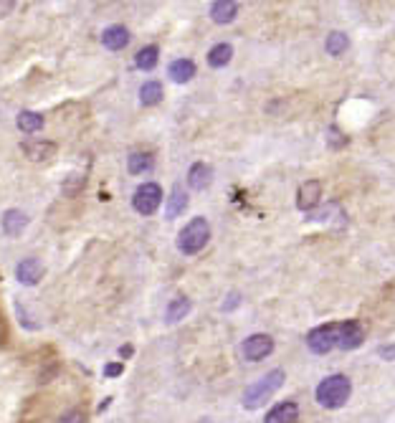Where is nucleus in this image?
<instances>
[{
    "label": "nucleus",
    "mask_w": 395,
    "mask_h": 423,
    "mask_svg": "<svg viewBox=\"0 0 395 423\" xmlns=\"http://www.w3.org/2000/svg\"><path fill=\"white\" fill-rule=\"evenodd\" d=\"M286 380V373L281 370V367H277V370H269V373L264 375V378H259V380H253V385H249V388L244 390V408L246 411H253V408H261L266 400L277 393L281 385H284Z\"/></svg>",
    "instance_id": "obj_1"
},
{
    "label": "nucleus",
    "mask_w": 395,
    "mask_h": 423,
    "mask_svg": "<svg viewBox=\"0 0 395 423\" xmlns=\"http://www.w3.org/2000/svg\"><path fill=\"white\" fill-rule=\"evenodd\" d=\"M208 241H210L208 218L195 216L190 223H186L180 228V233H177V249H180V254H186V256H195V254H201L208 246Z\"/></svg>",
    "instance_id": "obj_2"
},
{
    "label": "nucleus",
    "mask_w": 395,
    "mask_h": 423,
    "mask_svg": "<svg viewBox=\"0 0 395 423\" xmlns=\"http://www.w3.org/2000/svg\"><path fill=\"white\" fill-rule=\"evenodd\" d=\"M350 393H353V383L347 375H329L317 385V403L322 408H342L350 400Z\"/></svg>",
    "instance_id": "obj_3"
},
{
    "label": "nucleus",
    "mask_w": 395,
    "mask_h": 423,
    "mask_svg": "<svg viewBox=\"0 0 395 423\" xmlns=\"http://www.w3.org/2000/svg\"><path fill=\"white\" fill-rule=\"evenodd\" d=\"M162 203V188L157 183H142L132 195V208L140 216H152Z\"/></svg>",
    "instance_id": "obj_4"
},
{
    "label": "nucleus",
    "mask_w": 395,
    "mask_h": 423,
    "mask_svg": "<svg viewBox=\"0 0 395 423\" xmlns=\"http://www.w3.org/2000/svg\"><path fill=\"white\" fill-rule=\"evenodd\" d=\"M337 340V324H322L317 330H311L307 335V348L314 352V355H327L329 350L335 348Z\"/></svg>",
    "instance_id": "obj_5"
},
{
    "label": "nucleus",
    "mask_w": 395,
    "mask_h": 423,
    "mask_svg": "<svg viewBox=\"0 0 395 423\" xmlns=\"http://www.w3.org/2000/svg\"><path fill=\"white\" fill-rule=\"evenodd\" d=\"M241 352H244L249 363H259V360H264V357H269L274 352V340L269 335H251V337L244 340Z\"/></svg>",
    "instance_id": "obj_6"
},
{
    "label": "nucleus",
    "mask_w": 395,
    "mask_h": 423,
    "mask_svg": "<svg viewBox=\"0 0 395 423\" xmlns=\"http://www.w3.org/2000/svg\"><path fill=\"white\" fill-rule=\"evenodd\" d=\"M362 340H365V330H362L360 322H355V319H347V322L337 324V340H335L337 348L355 350V348H360Z\"/></svg>",
    "instance_id": "obj_7"
},
{
    "label": "nucleus",
    "mask_w": 395,
    "mask_h": 423,
    "mask_svg": "<svg viewBox=\"0 0 395 423\" xmlns=\"http://www.w3.org/2000/svg\"><path fill=\"white\" fill-rule=\"evenodd\" d=\"M43 274H46V266H43L41 258H36V256L23 258V261H18V266H16V279L23 284V287H36V284L43 279Z\"/></svg>",
    "instance_id": "obj_8"
},
{
    "label": "nucleus",
    "mask_w": 395,
    "mask_h": 423,
    "mask_svg": "<svg viewBox=\"0 0 395 423\" xmlns=\"http://www.w3.org/2000/svg\"><path fill=\"white\" fill-rule=\"evenodd\" d=\"M28 213L25 210H21V208H10V210H5L3 213V221H0V226H3V233L5 236H10V239H18L21 233L28 228Z\"/></svg>",
    "instance_id": "obj_9"
},
{
    "label": "nucleus",
    "mask_w": 395,
    "mask_h": 423,
    "mask_svg": "<svg viewBox=\"0 0 395 423\" xmlns=\"http://www.w3.org/2000/svg\"><path fill=\"white\" fill-rule=\"evenodd\" d=\"M21 152H23L31 162H46V160H51L56 155V145L49 140H31V142H23V145H21Z\"/></svg>",
    "instance_id": "obj_10"
},
{
    "label": "nucleus",
    "mask_w": 395,
    "mask_h": 423,
    "mask_svg": "<svg viewBox=\"0 0 395 423\" xmlns=\"http://www.w3.org/2000/svg\"><path fill=\"white\" fill-rule=\"evenodd\" d=\"M320 198H322V183L320 180H307V183L299 185L296 208H299V210H311V208L320 203Z\"/></svg>",
    "instance_id": "obj_11"
},
{
    "label": "nucleus",
    "mask_w": 395,
    "mask_h": 423,
    "mask_svg": "<svg viewBox=\"0 0 395 423\" xmlns=\"http://www.w3.org/2000/svg\"><path fill=\"white\" fill-rule=\"evenodd\" d=\"M210 183H213V167L205 165V162H193L188 167V185L193 191H208Z\"/></svg>",
    "instance_id": "obj_12"
},
{
    "label": "nucleus",
    "mask_w": 395,
    "mask_h": 423,
    "mask_svg": "<svg viewBox=\"0 0 395 423\" xmlns=\"http://www.w3.org/2000/svg\"><path fill=\"white\" fill-rule=\"evenodd\" d=\"M296 418H299V406L294 400H281L266 413L264 423H294Z\"/></svg>",
    "instance_id": "obj_13"
},
{
    "label": "nucleus",
    "mask_w": 395,
    "mask_h": 423,
    "mask_svg": "<svg viewBox=\"0 0 395 423\" xmlns=\"http://www.w3.org/2000/svg\"><path fill=\"white\" fill-rule=\"evenodd\" d=\"M101 43H104V49H110V51L127 49V43H129V31H127L125 25H110V28L101 31Z\"/></svg>",
    "instance_id": "obj_14"
},
{
    "label": "nucleus",
    "mask_w": 395,
    "mask_h": 423,
    "mask_svg": "<svg viewBox=\"0 0 395 423\" xmlns=\"http://www.w3.org/2000/svg\"><path fill=\"white\" fill-rule=\"evenodd\" d=\"M235 16H238V3H233V0H216L210 5V18L220 25L233 23Z\"/></svg>",
    "instance_id": "obj_15"
},
{
    "label": "nucleus",
    "mask_w": 395,
    "mask_h": 423,
    "mask_svg": "<svg viewBox=\"0 0 395 423\" xmlns=\"http://www.w3.org/2000/svg\"><path fill=\"white\" fill-rule=\"evenodd\" d=\"M168 74L175 84H188L195 76V64L190 58H175L168 67Z\"/></svg>",
    "instance_id": "obj_16"
},
{
    "label": "nucleus",
    "mask_w": 395,
    "mask_h": 423,
    "mask_svg": "<svg viewBox=\"0 0 395 423\" xmlns=\"http://www.w3.org/2000/svg\"><path fill=\"white\" fill-rule=\"evenodd\" d=\"M16 125L23 134H36V132H41L43 130L46 119H43L38 112H28V109H23V112L16 117Z\"/></svg>",
    "instance_id": "obj_17"
},
{
    "label": "nucleus",
    "mask_w": 395,
    "mask_h": 423,
    "mask_svg": "<svg viewBox=\"0 0 395 423\" xmlns=\"http://www.w3.org/2000/svg\"><path fill=\"white\" fill-rule=\"evenodd\" d=\"M188 208V193L183 185H173V191H170V198H168V208H165V216L168 218H177L183 210Z\"/></svg>",
    "instance_id": "obj_18"
},
{
    "label": "nucleus",
    "mask_w": 395,
    "mask_h": 423,
    "mask_svg": "<svg viewBox=\"0 0 395 423\" xmlns=\"http://www.w3.org/2000/svg\"><path fill=\"white\" fill-rule=\"evenodd\" d=\"M162 97H165V89H162V84L155 82V79H150V82H144L142 86H140V101H142V107H155V104H160Z\"/></svg>",
    "instance_id": "obj_19"
},
{
    "label": "nucleus",
    "mask_w": 395,
    "mask_h": 423,
    "mask_svg": "<svg viewBox=\"0 0 395 423\" xmlns=\"http://www.w3.org/2000/svg\"><path fill=\"white\" fill-rule=\"evenodd\" d=\"M190 309H193V302H190V299L188 297H175L168 304V309H165V319H168L170 324L180 322V319H186V317L190 315Z\"/></svg>",
    "instance_id": "obj_20"
},
{
    "label": "nucleus",
    "mask_w": 395,
    "mask_h": 423,
    "mask_svg": "<svg viewBox=\"0 0 395 423\" xmlns=\"http://www.w3.org/2000/svg\"><path fill=\"white\" fill-rule=\"evenodd\" d=\"M152 167H155V158H152L150 152H132L129 160H127V170H129L132 175L150 173Z\"/></svg>",
    "instance_id": "obj_21"
},
{
    "label": "nucleus",
    "mask_w": 395,
    "mask_h": 423,
    "mask_svg": "<svg viewBox=\"0 0 395 423\" xmlns=\"http://www.w3.org/2000/svg\"><path fill=\"white\" fill-rule=\"evenodd\" d=\"M231 58H233V46H231V43H216V46L208 51V67L223 69Z\"/></svg>",
    "instance_id": "obj_22"
},
{
    "label": "nucleus",
    "mask_w": 395,
    "mask_h": 423,
    "mask_svg": "<svg viewBox=\"0 0 395 423\" xmlns=\"http://www.w3.org/2000/svg\"><path fill=\"white\" fill-rule=\"evenodd\" d=\"M157 61H160V49L157 46H144V49L137 51L135 67L140 71H152V69L157 67Z\"/></svg>",
    "instance_id": "obj_23"
},
{
    "label": "nucleus",
    "mask_w": 395,
    "mask_h": 423,
    "mask_svg": "<svg viewBox=\"0 0 395 423\" xmlns=\"http://www.w3.org/2000/svg\"><path fill=\"white\" fill-rule=\"evenodd\" d=\"M324 49H327L329 56H340V53H345V51L350 49V38H347V34H342V31H335V34L327 36Z\"/></svg>",
    "instance_id": "obj_24"
},
{
    "label": "nucleus",
    "mask_w": 395,
    "mask_h": 423,
    "mask_svg": "<svg viewBox=\"0 0 395 423\" xmlns=\"http://www.w3.org/2000/svg\"><path fill=\"white\" fill-rule=\"evenodd\" d=\"M56 423H86V413L81 408H71L66 413H61Z\"/></svg>",
    "instance_id": "obj_25"
},
{
    "label": "nucleus",
    "mask_w": 395,
    "mask_h": 423,
    "mask_svg": "<svg viewBox=\"0 0 395 423\" xmlns=\"http://www.w3.org/2000/svg\"><path fill=\"white\" fill-rule=\"evenodd\" d=\"M122 373H125V365H122V363H110V365L104 367V378H119Z\"/></svg>",
    "instance_id": "obj_26"
},
{
    "label": "nucleus",
    "mask_w": 395,
    "mask_h": 423,
    "mask_svg": "<svg viewBox=\"0 0 395 423\" xmlns=\"http://www.w3.org/2000/svg\"><path fill=\"white\" fill-rule=\"evenodd\" d=\"M16 8L10 0H0V18H5V16H10V10Z\"/></svg>",
    "instance_id": "obj_27"
},
{
    "label": "nucleus",
    "mask_w": 395,
    "mask_h": 423,
    "mask_svg": "<svg viewBox=\"0 0 395 423\" xmlns=\"http://www.w3.org/2000/svg\"><path fill=\"white\" fill-rule=\"evenodd\" d=\"M132 352H135V348H132V345H125V348L119 350V355H122V357H129Z\"/></svg>",
    "instance_id": "obj_28"
},
{
    "label": "nucleus",
    "mask_w": 395,
    "mask_h": 423,
    "mask_svg": "<svg viewBox=\"0 0 395 423\" xmlns=\"http://www.w3.org/2000/svg\"><path fill=\"white\" fill-rule=\"evenodd\" d=\"M380 355H383V357H393L395 355V348H385L383 352H380Z\"/></svg>",
    "instance_id": "obj_29"
}]
</instances>
